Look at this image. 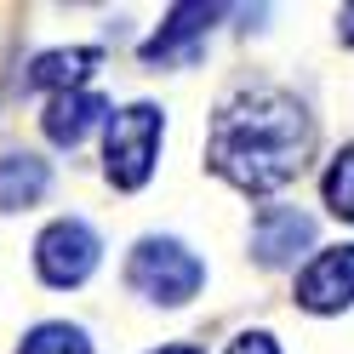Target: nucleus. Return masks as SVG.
I'll return each mask as SVG.
<instances>
[{"label": "nucleus", "mask_w": 354, "mask_h": 354, "mask_svg": "<svg viewBox=\"0 0 354 354\" xmlns=\"http://www.w3.org/2000/svg\"><path fill=\"white\" fill-rule=\"evenodd\" d=\"M308 149H315V126H308L303 103L292 92L257 86V92H240L217 109L206 160L223 183L246 194H269V189H286L308 166Z\"/></svg>", "instance_id": "f257e3e1"}, {"label": "nucleus", "mask_w": 354, "mask_h": 354, "mask_svg": "<svg viewBox=\"0 0 354 354\" xmlns=\"http://www.w3.org/2000/svg\"><path fill=\"white\" fill-rule=\"evenodd\" d=\"M126 280H131V292H138V297L177 308V303H189L194 292H201L206 269H201V257H194L183 240L149 234V240H138V246H131V257H126Z\"/></svg>", "instance_id": "f03ea898"}, {"label": "nucleus", "mask_w": 354, "mask_h": 354, "mask_svg": "<svg viewBox=\"0 0 354 354\" xmlns=\"http://www.w3.org/2000/svg\"><path fill=\"white\" fill-rule=\"evenodd\" d=\"M160 109L154 103H131L109 120V138H103V166H109V183L115 189H143L149 171H154V154H160Z\"/></svg>", "instance_id": "7ed1b4c3"}, {"label": "nucleus", "mask_w": 354, "mask_h": 354, "mask_svg": "<svg viewBox=\"0 0 354 354\" xmlns=\"http://www.w3.org/2000/svg\"><path fill=\"white\" fill-rule=\"evenodd\" d=\"M97 234L80 223V217H57L46 223V234L35 240V269L46 286H80L86 274L97 269Z\"/></svg>", "instance_id": "20e7f679"}, {"label": "nucleus", "mask_w": 354, "mask_h": 354, "mask_svg": "<svg viewBox=\"0 0 354 354\" xmlns=\"http://www.w3.org/2000/svg\"><path fill=\"white\" fill-rule=\"evenodd\" d=\"M297 303L308 315H337L354 303V246H326L297 274Z\"/></svg>", "instance_id": "39448f33"}, {"label": "nucleus", "mask_w": 354, "mask_h": 354, "mask_svg": "<svg viewBox=\"0 0 354 354\" xmlns=\"http://www.w3.org/2000/svg\"><path fill=\"white\" fill-rule=\"evenodd\" d=\"M223 17V6H206V0H189V6H171L160 35L143 40V63H194V52H201L206 29Z\"/></svg>", "instance_id": "423d86ee"}, {"label": "nucleus", "mask_w": 354, "mask_h": 354, "mask_svg": "<svg viewBox=\"0 0 354 354\" xmlns=\"http://www.w3.org/2000/svg\"><path fill=\"white\" fill-rule=\"evenodd\" d=\"M303 246H315V217H308V212H292V206H263V212H257L252 252H257L263 269L292 263Z\"/></svg>", "instance_id": "0eeeda50"}, {"label": "nucleus", "mask_w": 354, "mask_h": 354, "mask_svg": "<svg viewBox=\"0 0 354 354\" xmlns=\"http://www.w3.org/2000/svg\"><path fill=\"white\" fill-rule=\"evenodd\" d=\"M103 63V52L97 46H69V52H40L35 63H29V75H24V86H46V92H86V75H92Z\"/></svg>", "instance_id": "6e6552de"}, {"label": "nucleus", "mask_w": 354, "mask_h": 354, "mask_svg": "<svg viewBox=\"0 0 354 354\" xmlns=\"http://www.w3.org/2000/svg\"><path fill=\"white\" fill-rule=\"evenodd\" d=\"M103 115H109V103H103L97 92H63V97L46 103V138H52L57 149H75Z\"/></svg>", "instance_id": "1a4fd4ad"}, {"label": "nucleus", "mask_w": 354, "mask_h": 354, "mask_svg": "<svg viewBox=\"0 0 354 354\" xmlns=\"http://www.w3.org/2000/svg\"><path fill=\"white\" fill-rule=\"evenodd\" d=\"M46 183H52L46 160H35V154H6V160H0V212L35 206L40 194H46Z\"/></svg>", "instance_id": "9d476101"}, {"label": "nucleus", "mask_w": 354, "mask_h": 354, "mask_svg": "<svg viewBox=\"0 0 354 354\" xmlns=\"http://www.w3.org/2000/svg\"><path fill=\"white\" fill-rule=\"evenodd\" d=\"M17 354H92V343H86V331L80 326H63V320H46V326H35L24 348Z\"/></svg>", "instance_id": "9b49d317"}, {"label": "nucleus", "mask_w": 354, "mask_h": 354, "mask_svg": "<svg viewBox=\"0 0 354 354\" xmlns=\"http://www.w3.org/2000/svg\"><path fill=\"white\" fill-rule=\"evenodd\" d=\"M320 194H326V206L337 212V217H348V223H354V149H343L337 160L326 166V183H320Z\"/></svg>", "instance_id": "f8f14e48"}, {"label": "nucleus", "mask_w": 354, "mask_h": 354, "mask_svg": "<svg viewBox=\"0 0 354 354\" xmlns=\"http://www.w3.org/2000/svg\"><path fill=\"white\" fill-rule=\"evenodd\" d=\"M229 354H280V348H274L269 331H246V337H234V343H229Z\"/></svg>", "instance_id": "ddd939ff"}, {"label": "nucleus", "mask_w": 354, "mask_h": 354, "mask_svg": "<svg viewBox=\"0 0 354 354\" xmlns=\"http://www.w3.org/2000/svg\"><path fill=\"white\" fill-rule=\"evenodd\" d=\"M337 35L354 46V6H343V12H337Z\"/></svg>", "instance_id": "4468645a"}, {"label": "nucleus", "mask_w": 354, "mask_h": 354, "mask_svg": "<svg viewBox=\"0 0 354 354\" xmlns=\"http://www.w3.org/2000/svg\"><path fill=\"white\" fill-rule=\"evenodd\" d=\"M154 354H206V348H194V343H171V348H154Z\"/></svg>", "instance_id": "2eb2a0df"}]
</instances>
